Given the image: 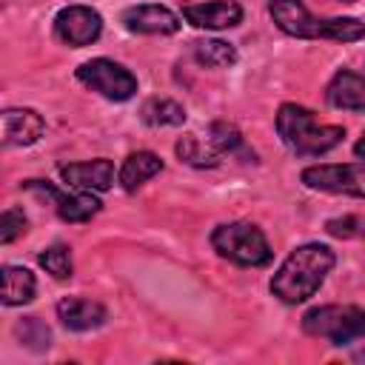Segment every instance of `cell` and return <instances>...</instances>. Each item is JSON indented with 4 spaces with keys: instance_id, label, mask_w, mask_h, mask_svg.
Wrapping results in <instances>:
<instances>
[{
    "instance_id": "30bf717a",
    "label": "cell",
    "mask_w": 365,
    "mask_h": 365,
    "mask_svg": "<svg viewBox=\"0 0 365 365\" xmlns=\"http://www.w3.org/2000/svg\"><path fill=\"white\" fill-rule=\"evenodd\" d=\"M123 26L131 31V34H177L180 31V17L160 6V3H137V6H128L123 14H120Z\"/></svg>"
},
{
    "instance_id": "e0dca14e",
    "label": "cell",
    "mask_w": 365,
    "mask_h": 365,
    "mask_svg": "<svg viewBox=\"0 0 365 365\" xmlns=\"http://www.w3.org/2000/svg\"><path fill=\"white\" fill-rule=\"evenodd\" d=\"M37 294V279L23 265H3V305H26Z\"/></svg>"
},
{
    "instance_id": "8fae6325",
    "label": "cell",
    "mask_w": 365,
    "mask_h": 365,
    "mask_svg": "<svg viewBox=\"0 0 365 365\" xmlns=\"http://www.w3.org/2000/svg\"><path fill=\"white\" fill-rule=\"evenodd\" d=\"M182 17L194 29H234L242 23V6L237 0H205L182 9Z\"/></svg>"
},
{
    "instance_id": "6da1fadb",
    "label": "cell",
    "mask_w": 365,
    "mask_h": 365,
    "mask_svg": "<svg viewBox=\"0 0 365 365\" xmlns=\"http://www.w3.org/2000/svg\"><path fill=\"white\" fill-rule=\"evenodd\" d=\"M336 262V254L322 245V242H305L297 245L282 265L277 268V274L271 277L268 288L277 299H282L285 305H299L305 299H311L319 285L325 282V277L331 274Z\"/></svg>"
},
{
    "instance_id": "ba28073f",
    "label": "cell",
    "mask_w": 365,
    "mask_h": 365,
    "mask_svg": "<svg viewBox=\"0 0 365 365\" xmlns=\"http://www.w3.org/2000/svg\"><path fill=\"white\" fill-rule=\"evenodd\" d=\"M54 34L71 48L91 46L103 34V17L91 6H66L54 14Z\"/></svg>"
},
{
    "instance_id": "7c38bea8",
    "label": "cell",
    "mask_w": 365,
    "mask_h": 365,
    "mask_svg": "<svg viewBox=\"0 0 365 365\" xmlns=\"http://www.w3.org/2000/svg\"><path fill=\"white\" fill-rule=\"evenodd\" d=\"M63 182L83 188V191H108L114 185V163L106 157L88 160V163H68L60 165Z\"/></svg>"
},
{
    "instance_id": "4fadbf2b",
    "label": "cell",
    "mask_w": 365,
    "mask_h": 365,
    "mask_svg": "<svg viewBox=\"0 0 365 365\" xmlns=\"http://www.w3.org/2000/svg\"><path fill=\"white\" fill-rule=\"evenodd\" d=\"M0 120H3L6 145H20V148L34 145L46 131V120L34 108H6Z\"/></svg>"
},
{
    "instance_id": "9c48e42d",
    "label": "cell",
    "mask_w": 365,
    "mask_h": 365,
    "mask_svg": "<svg viewBox=\"0 0 365 365\" xmlns=\"http://www.w3.org/2000/svg\"><path fill=\"white\" fill-rule=\"evenodd\" d=\"M23 188L48 197V200L54 202L57 217L66 220V222H86V220H91L94 214H100V208H103V202H100L91 191H83V188H80L77 194H66V191L54 188L48 180H26Z\"/></svg>"
},
{
    "instance_id": "7402d4cb",
    "label": "cell",
    "mask_w": 365,
    "mask_h": 365,
    "mask_svg": "<svg viewBox=\"0 0 365 365\" xmlns=\"http://www.w3.org/2000/svg\"><path fill=\"white\" fill-rule=\"evenodd\" d=\"M37 262H40V268H46L54 279H68V277H71V271H74L71 248H68V245H63V242H54V245L43 248V251L37 254Z\"/></svg>"
},
{
    "instance_id": "5bb4252c",
    "label": "cell",
    "mask_w": 365,
    "mask_h": 365,
    "mask_svg": "<svg viewBox=\"0 0 365 365\" xmlns=\"http://www.w3.org/2000/svg\"><path fill=\"white\" fill-rule=\"evenodd\" d=\"M325 100L342 111H365V74L339 68L325 88Z\"/></svg>"
},
{
    "instance_id": "603a6c76",
    "label": "cell",
    "mask_w": 365,
    "mask_h": 365,
    "mask_svg": "<svg viewBox=\"0 0 365 365\" xmlns=\"http://www.w3.org/2000/svg\"><path fill=\"white\" fill-rule=\"evenodd\" d=\"M14 334L29 351H46L51 345V328L40 317H23L14 325Z\"/></svg>"
},
{
    "instance_id": "8992f818",
    "label": "cell",
    "mask_w": 365,
    "mask_h": 365,
    "mask_svg": "<svg viewBox=\"0 0 365 365\" xmlns=\"http://www.w3.org/2000/svg\"><path fill=\"white\" fill-rule=\"evenodd\" d=\"M74 77L97 91L100 97L111 100V103H125L137 94V77L117 60H108V57H94V60H86L77 66Z\"/></svg>"
},
{
    "instance_id": "cb8c5ba5",
    "label": "cell",
    "mask_w": 365,
    "mask_h": 365,
    "mask_svg": "<svg viewBox=\"0 0 365 365\" xmlns=\"http://www.w3.org/2000/svg\"><path fill=\"white\" fill-rule=\"evenodd\" d=\"M26 228H29V220H26L23 208H6L0 217V242L3 245L14 242L20 234H26Z\"/></svg>"
},
{
    "instance_id": "5b68a950",
    "label": "cell",
    "mask_w": 365,
    "mask_h": 365,
    "mask_svg": "<svg viewBox=\"0 0 365 365\" xmlns=\"http://www.w3.org/2000/svg\"><path fill=\"white\" fill-rule=\"evenodd\" d=\"M302 331L308 336L328 339L331 345L342 348L365 339V311L356 305H319L305 311Z\"/></svg>"
},
{
    "instance_id": "3957f363",
    "label": "cell",
    "mask_w": 365,
    "mask_h": 365,
    "mask_svg": "<svg viewBox=\"0 0 365 365\" xmlns=\"http://www.w3.org/2000/svg\"><path fill=\"white\" fill-rule=\"evenodd\" d=\"M277 134L297 157H319L342 143L345 128L319 123V117L299 103H282L277 108Z\"/></svg>"
},
{
    "instance_id": "484cf974",
    "label": "cell",
    "mask_w": 365,
    "mask_h": 365,
    "mask_svg": "<svg viewBox=\"0 0 365 365\" xmlns=\"http://www.w3.org/2000/svg\"><path fill=\"white\" fill-rule=\"evenodd\" d=\"M354 154H356V157H362V160H365V134H362V137H359V140H356V145H354Z\"/></svg>"
},
{
    "instance_id": "d4e9b609",
    "label": "cell",
    "mask_w": 365,
    "mask_h": 365,
    "mask_svg": "<svg viewBox=\"0 0 365 365\" xmlns=\"http://www.w3.org/2000/svg\"><path fill=\"white\" fill-rule=\"evenodd\" d=\"M325 231H328L331 237L348 240V237L365 234V220H362V217H354V214H348V217H334V220L325 222Z\"/></svg>"
},
{
    "instance_id": "52a82bcc",
    "label": "cell",
    "mask_w": 365,
    "mask_h": 365,
    "mask_svg": "<svg viewBox=\"0 0 365 365\" xmlns=\"http://www.w3.org/2000/svg\"><path fill=\"white\" fill-rule=\"evenodd\" d=\"M302 182L314 191L365 197V163H325L308 165L302 171Z\"/></svg>"
},
{
    "instance_id": "44dd1931",
    "label": "cell",
    "mask_w": 365,
    "mask_h": 365,
    "mask_svg": "<svg viewBox=\"0 0 365 365\" xmlns=\"http://www.w3.org/2000/svg\"><path fill=\"white\" fill-rule=\"evenodd\" d=\"M174 151H177V157H180L182 163H188V165H194V168H214V165H220V154L211 148V143L205 145L197 134L180 137L177 145H174Z\"/></svg>"
},
{
    "instance_id": "9a60e30c",
    "label": "cell",
    "mask_w": 365,
    "mask_h": 365,
    "mask_svg": "<svg viewBox=\"0 0 365 365\" xmlns=\"http://www.w3.org/2000/svg\"><path fill=\"white\" fill-rule=\"evenodd\" d=\"M57 317L68 331H94L106 322V308L86 297H63L57 302Z\"/></svg>"
},
{
    "instance_id": "7a4b0ae2",
    "label": "cell",
    "mask_w": 365,
    "mask_h": 365,
    "mask_svg": "<svg viewBox=\"0 0 365 365\" xmlns=\"http://www.w3.org/2000/svg\"><path fill=\"white\" fill-rule=\"evenodd\" d=\"M268 14L279 31L299 40L356 43L365 37V23L356 17H317L302 0H268Z\"/></svg>"
},
{
    "instance_id": "2e32d148",
    "label": "cell",
    "mask_w": 365,
    "mask_h": 365,
    "mask_svg": "<svg viewBox=\"0 0 365 365\" xmlns=\"http://www.w3.org/2000/svg\"><path fill=\"white\" fill-rule=\"evenodd\" d=\"M160 171H163V160H160L154 151H131V154L123 160L117 180H120V185H123L125 191H137L145 180H151V177L160 174Z\"/></svg>"
},
{
    "instance_id": "4316f807",
    "label": "cell",
    "mask_w": 365,
    "mask_h": 365,
    "mask_svg": "<svg viewBox=\"0 0 365 365\" xmlns=\"http://www.w3.org/2000/svg\"><path fill=\"white\" fill-rule=\"evenodd\" d=\"M354 359H359V362H365V351H362V354H354Z\"/></svg>"
},
{
    "instance_id": "ffe728a7",
    "label": "cell",
    "mask_w": 365,
    "mask_h": 365,
    "mask_svg": "<svg viewBox=\"0 0 365 365\" xmlns=\"http://www.w3.org/2000/svg\"><path fill=\"white\" fill-rule=\"evenodd\" d=\"M194 57L205 68H231L240 54H237V48L231 43L211 37V40H197L194 43Z\"/></svg>"
},
{
    "instance_id": "277c9868",
    "label": "cell",
    "mask_w": 365,
    "mask_h": 365,
    "mask_svg": "<svg viewBox=\"0 0 365 365\" xmlns=\"http://www.w3.org/2000/svg\"><path fill=\"white\" fill-rule=\"evenodd\" d=\"M211 248L242 268H262L274 259V251L262 234L259 225L245 222V220H234V222H220L211 231Z\"/></svg>"
},
{
    "instance_id": "83f0119b",
    "label": "cell",
    "mask_w": 365,
    "mask_h": 365,
    "mask_svg": "<svg viewBox=\"0 0 365 365\" xmlns=\"http://www.w3.org/2000/svg\"><path fill=\"white\" fill-rule=\"evenodd\" d=\"M336 3H356V0H336Z\"/></svg>"
},
{
    "instance_id": "d6986e66",
    "label": "cell",
    "mask_w": 365,
    "mask_h": 365,
    "mask_svg": "<svg viewBox=\"0 0 365 365\" xmlns=\"http://www.w3.org/2000/svg\"><path fill=\"white\" fill-rule=\"evenodd\" d=\"M208 143L217 154H240V157H251L254 160V151L245 148V140L240 134V128L234 123H225V120H214L208 125Z\"/></svg>"
},
{
    "instance_id": "ac0fdd59",
    "label": "cell",
    "mask_w": 365,
    "mask_h": 365,
    "mask_svg": "<svg viewBox=\"0 0 365 365\" xmlns=\"http://www.w3.org/2000/svg\"><path fill=\"white\" fill-rule=\"evenodd\" d=\"M140 117H143L145 125H154V128H160V125H182L185 123V108L171 97H151V100L143 103Z\"/></svg>"
}]
</instances>
